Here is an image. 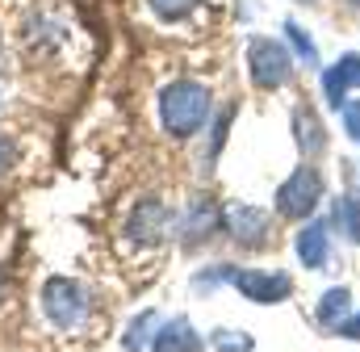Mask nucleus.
<instances>
[{"label": "nucleus", "mask_w": 360, "mask_h": 352, "mask_svg": "<svg viewBox=\"0 0 360 352\" xmlns=\"http://www.w3.org/2000/svg\"><path fill=\"white\" fill-rule=\"evenodd\" d=\"M160 118H164V130L188 139L197 134L205 122H210V88L197 84V80H176L160 92Z\"/></svg>", "instance_id": "f257e3e1"}, {"label": "nucleus", "mask_w": 360, "mask_h": 352, "mask_svg": "<svg viewBox=\"0 0 360 352\" xmlns=\"http://www.w3.org/2000/svg\"><path fill=\"white\" fill-rule=\"evenodd\" d=\"M42 315L59 332H80L89 323V294L72 277H51L42 285Z\"/></svg>", "instance_id": "f03ea898"}, {"label": "nucleus", "mask_w": 360, "mask_h": 352, "mask_svg": "<svg viewBox=\"0 0 360 352\" xmlns=\"http://www.w3.org/2000/svg\"><path fill=\"white\" fill-rule=\"evenodd\" d=\"M323 201V172L314 164H297L276 189V214L281 218H310Z\"/></svg>", "instance_id": "7ed1b4c3"}, {"label": "nucleus", "mask_w": 360, "mask_h": 352, "mask_svg": "<svg viewBox=\"0 0 360 352\" xmlns=\"http://www.w3.org/2000/svg\"><path fill=\"white\" fill-rule=\"evenodd\" d=\"M248 76L256 88H281L293 80V55L276 38H252L248 42Z\"/></svg>", "instance_id": "20e7f679"}, {"label": "nucleus", "mask_w": 360, "mask_h": 352, "mask_svg": "<svg viewBox=\"0 0 360 352\" xmlns=\"http://www.w3.org/2000/svg\"><path fill=\"white\" fill-rule=\"evenodd\" d=\"M231 285L252 302H285L293 294L289 272H272V268H231Z\"/></svg>", "instance_id": "39448f33"}, {"label": "nucleus", "mask_w": 360, "mask_h": 352, "mask_svg": "<svg viewBox=\"0 0 360 352\" xmlns=\"http://www.w3.org/2000/svg\"><path fill=\"white\" fill-rule=\"evenodd\" d=\"M226 231L239 239V248H269L272 244V214L260 206H231L226 210Z\"/></svg>", "instance_id": "423d86ee"}, {"label": "nucleus", "mask_w": 360, "mask_h": 352, "mask_svg": "<svg viewBox=\"0 0 360 352\" xmlns=\"http://www.w3.org/2000/svg\"><path fill=\"white\" fill-rule=\"evenodd\" d=\"M356 88H360V55L348 51V55H340V63H331L323 72V96H327L331 109H340L348 101V92H356Z\"/></svg>", "instance_id": "0eeeda50"}, {"label": "nucleus", "mask_w": 360, "mask_h": 352, "mask_svg": "<svg viewBox=\"0 0 360 352\" xmlns=\"http://www.w3.org/2000/svg\"><path fill=\"white\" fill-rule=\"evenodd\" d=\"M297 256H302L306 268H323L331 260V222L306 218V227L297 231Z\"/></svg>", "instance_id": "6e6552de"}, {"label": "nucleus", "mask_w": 360, "mask_h": 352, "mask_svg": "<svg viewBox=\"0 0 360 352\" xmlns=\"http://www.w3.org/2000/svg\"><path fill=\"white\" fill-rule=\"evenodd\" d=\"M348 315H352V289H348V285H331V289L323 294L319 310H314L319 327H323V332H340Z\"/></svg>", "instance_id": "1a4fd4ad"}, {"label": "nucleus", "mask_w": 360, "mask_h": 352, "mask_svg": "<svg viewBox=\"0 0 360 352\" xmlns=\"http://www.w3.org/2000/svg\"><path fill=\"white\" fill-rule=\"evenodd\" d=\"M293 134H297V147L306 151V160L323 156L327 130H323V122H319V113H314L310 105H306V109H293Z\"/></svg>", "instance_id": "9d476101"}, {"label": "nucleus", "mask_w": 360, "mask_h": 352, "mask_svg": "<svg viewBox=\"0 0 360 352\" xmlns=\"http://www.w3.org/2000/svg\"><path fill=\"white\" fill-rule=\"evenodd\" d=\"M164 227H168V210H164L160 201H143V206L134 210V218H130V235H134L139 244L164 239Z\"/></svg>", "instance_id": "9b49d317"}, {"label": "nucleus", "mask_w": 360, "mask_h": 352, "mask_svg": "<svg viewBox=\"0 0 360 352\" xmlns=\"http://www.w3.org/2000/svg\"><path fill=\"white\" fill-rule=\"evenodd\" d=\"M201 348H205V340L193 332L188 319H172V323H164L160 336H155V352H201Z\"/></svg>", "instance_id": "f8f14e48"}, {"label": "nucleus", "mask_w": 360, "mask_h": 352, "mask_svg": "<svg viewBox=\"0 0 360 352\" xmlns=\"http://www.w3.org/2000/svg\"><path fill=\"white\" fill-rule=\"evenodd\" d=\"M348 244H360V197L356 193H340L331 201V218H327Z\"/></svg>", "instance_id": "ddd939ff"}, {"label": "nucleus", "mask_w": 360, "mask_h": 352, "mask_svg": "<svg viewBox=\"0 0 360 352\" xmlns=\"http://www.w3.org/2000/svg\"><path fill=\"white\" fill-rule=\"evenodd\" d=\"M160 323V315L155 310H143L134 323H130V332H126V352H147V348H155V336L160 332H151Z\"/></svg>", "instance_id": "4468645a"}, {"label": "nucleus", "mask_w": 360, "mask_h": 352, "mask_svg": "<svg viewBox=\"0 0 360 352\" xmlns=\"http://www.w3.org/2000/svg\"><path fill=\"white\" fill-rule=\"evenodd\" d=\"M285 38H289V46H293V55L306 63V68H319V46H314V38L297 25V21H285Z\"/></svg>", "instance_id": "2eb2a0df"}, {"label": "nucleus", "mask_w": 360, "mask_h": 352, "mask_svg": "<svg viewBox=\"0 0 360 352\" xmlns=\"http://www.w3.org/2000/svg\"><path fill=\"white\" fill-rule=\"evenodd\" d=\"M210 340H214V348H218V352H252V348H256V344H252V336L231 332V327H218Z\"/></svg>", "instance_id": "dca6fc26"}, {"label": "nucleus", "mask_w": 360, "mask_h": 352, "mask_svg": "<svg viewBox=\"0 0 360 352\" xmlns=\"http://www.w3.org/2000/svg\"><path fill=\"white\" fill-rule=\"evenodd\" d=\"M147 4L155 8V17H164V21H180V17L197 13L201 0H147Z\"/></svg>", "instance_id": "f3484780"}, {"label": "nucleus", "mask_w": 360, "mask_h": 352, "mask_svg": "<svg viewBox=\"0 0 360 352\" xmlns=\"http://www.w3.org/2000/svg\"><path fill=\"white\" fill-rule=\"evenodd\" d=\"M210 227H214V210H210V206H205V210L197 206V210L188 214V231H184V244H197L201 235H210Z\"/></svg>", "instance_id": "a211bd4d"}, {"label": "nucleus", "mask_w": 360, "mask_h": 352, "mask_svg": "<svg viewBox=\"0 0 360 352\" xmlns=\"http://www.w3.org/2000/svg\"><path fill=\"white\" fill-rule=\"evenodd\" d=\"M226 130H231V109H222V118L214 122V143H210V151H205V168L218 160V151H222V143H226Z\"/></svg>", "instance_id": "6ab92c4d"}, {"label": "nucleus", "mask_w": 360, "mask_h": 352, "mask_svg": "<svg viewBox=\"0 0 360 352\" xmlns=\"http://www.w3.org/2000/svg\"><path fill=\"white\" fill-rule=\"evenodd\" d=\"M340 122H344L348 139H360V101H344L340 105Z\"/></svg>", "instance_id": "aec40b11"}, {"label": "nucleus", "mask_w": 360, "mask_h": 352, "mask_svg": "<svg viewBox=\"0 0 360 352\" xmlns=\"http://www.w3.org/2000/svg\"><path fill=\"white\" fill-rule=\"evenodd\" d=\"M340 336H348V340H360V310H356V315H348V319H344Z\"/></svg>", "instance_id": "412c9836"}, {"label": "nucleus", "mask_w": 360, "mask_h": 352, "mask_svg": "<svg viewBox=\"0 0 360 352\" xmlns=\"http://www.w3.org/2000/svg\"><path fill=\"white\" fill-rule=\"evenodd\" d=\"M8 160H13V143H8V139L0 134V172L8 168Z\"/></svg>", "instance_id": "4be33fe9"}, {"label": "nucleus", "mask_w": 360, "mask_h": 352, "mask_svg": "<svg viewBox=\"0 0 360 352\" xmlns=\"http://www.w3.org/2000/svg\"><path fill=\"white\" fill-rule=\"evenodd\" d=\"M0 298H4V277H0Z\"/></svg>", "instance_id": "5701e85b"}, {"label": "nucleus", "mask_w": 360, "mask_h": 352, "mask_svg": "<svg viewBox=\"0 0 360 352\" xmlns=\"http://www.w3.org/2000/svg\"><path fill=\"white\" fill-rule=\"evenodd\" d=\"M348 4H352V8H360V0H348Z\"/></svg>", "instance_id": "b1692460"}, {"label": "nucleus", "mask_w": 360, "mask_h": 352, "mask_svg": "<svg viewBox=\"0 0 360 352\" xmlns=\"http://www.w3.org/2000/svg\"><path fill=\"white\" fill-rule=\"evenodd\" d=\"M306 4H310V0H306Z\"/></svg>", "instance_id": "393cba45"}]
</instances>
